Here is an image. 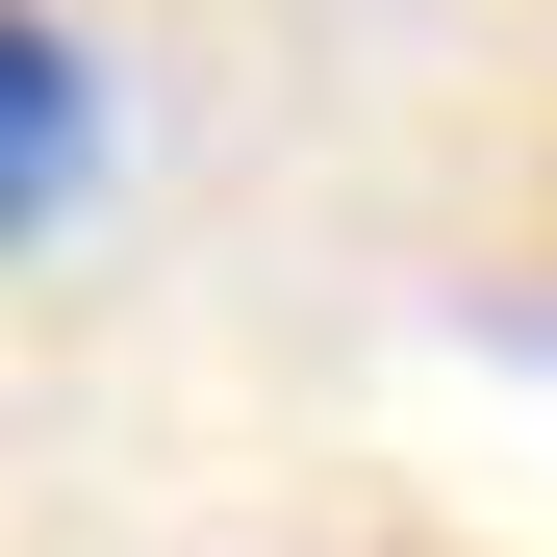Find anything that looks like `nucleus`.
I'll list each match as a JSON object with an SVG mask.
<instances>
[{
	"mask_svg": "<svg viewBox=\"0 0 557 557\" xmlns=\"http://www.w3.org/2000/svg\"><path fill=\"white\" fill-rule=\"evenodd\" d=\"M76 177H102V76H76V26H51V0H0V253H26Z\"/></svg>",
	"mask_w": 557,
	"mask_h": 557,
	"instance_id": "nucleus-1",
	"label": "nucleus"
}]
</instances>
